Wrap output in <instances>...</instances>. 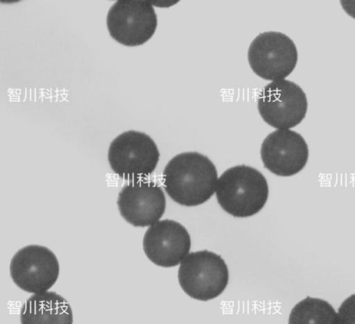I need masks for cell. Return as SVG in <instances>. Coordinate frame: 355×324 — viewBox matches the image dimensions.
<instances>
[{
    "label": "cell",
    "instance_id": "1",
    "mask_svg": "<svg viewBox=\"0 0 355 324\" xmlns=\"http://www.w3.org/2000/svg\"><path fill=\"white\" fill-rule=\"evenodd\" d=\"M218 173L213 162L198 152L173 157L162 173L164 189L175 203L187 207L208 201L215 192Z\"/></svg>",
    "mask_w": 355,
    "mask_h": 324
},
{
    "label": "cell",
    "instance_id": "2",
    "mask_svg": "<svg viewBox=\"0 0 355 324\" xmlns=\"http://www.w3.org/2000/svg\"><path fill=\"white\" fill-rule=\"evenodd\" d=\"M215 191L220 207L240 218L258 213L268 197L266 178L257 169L244 164L225 170L218 178Z\"/></svg>",
    "mask_w": 355,
    "mask_h": 324
},
{
    "label": "cell",
    "instance_id": "3",
    "mask_svg": "<svg viewBox=\"0 0 355 324\" xmlns=\"http://www.w3.org/2000/svg\"><path fill=\"white\" fill-rule=\"evenodd\" d=\"M178 278L180 286L189 297L207 301L225 290L229 271L220 255L204 250L185 256L180 262Z\"/></svg>",
    "mask_w": 355,
    "mask_h": 324
},
{
    "label": "cell",
    "instance_id": "4",
    "mask_svg": "<svg viewBox=\"0 0 355 324\" xmlns=\"http://www.w3.org/2000/svg\"><path fill=\"white\" fill-rule=\"evenodd\" d=\"M159 153L153 139L144 133L129 130L111 142L108 161L119 177L134 180L153 173L159 162Z\"/></svg>",
    "mask_w": 355,
    "mask_h": 324
},
{
    "label": "cell",
    "instance_id": "5",
    "mask_svg": "<svg viewBox=\"0 0 355 324\" xmlns=\"http://www.w3.org/2000/svg\"><path fill=\"white\" fill-rule=\"evenodd\" d=\"M308 103L306 94L295 83L274 80L263 87L257 98V108L263 120L278 129L298 125L305 117Z\"/></svg>",
    "mask_w": 355,
    "mask_h": 324
},
{
    "label": "cell",
    "instance_id": "6",
    "mask_svg": "<svg viewBox=\"0 0 355 324\" xmlns=\"http://www.w3.org/2000/svg\"><path fill=\"white\" fill-rule=\"evenodd\" d=\"M298 59L293 41L276 31L259 33L250 44L248 60L252 71L267 80H279L290 75Z\"/></svg>",
    "mask_w": 355,
    "mask_h": 324
},
{
    "label": "cell",
    "instance_id": "7",
    "mask_svg": "<svg viewBox=\"0 0 355 324\" xmlns=\"http://www.w3.org/2000/svg\"><path fill=\"white\" fill-rule=\"evenodd\" d=\"M157 25V15L151 3L146 1H117L107 15L110 36L128 46L146 42L155 33Z\"/></svg>",
    "mask_w": 355,
    "mask_h": 324
},
{
    "label": "cell",
    "instance_id": "8",
    "mask_svg": "<svg viewBox=\"0 0 355 324\" xmlns=\"http://www.w3.org/2000/svg\"><path fill=\"white\" fill-rule=\"evenodd\" d=\"M60 264L55 255L40 245H28L13 255L10 274L21 290L31 293L48 291L56 282Z\"/></svg>",
    "mask_w": 355,
    "mask_h": 324
},
{
    "label": "cell",
    "instance_id": "9",
    "mask_svg": "<svg viewBox=\"0 0 355 324\" xmlns=\"http://www.w3.org/2000/svg\"><path fill=\"white\" fill-rule=\"evenodd\" d=\"M117 205L121 216L137 227L151 225L164 213L166 198L159 185L146 178L130 180L119 194Z\"/></svg>",
    "mask_w": 355,
    "mask_h": 324
},
{
    "label": "cell",
    "instance_id": "10",
    "mask_svg": "<svg viewBox=\"0 0 355 324\" xmlns=\"http://www.w3.org/2000/svg\"><path fill=\"white\" fill-rule=\"evenodd\" d=\"M260 153L264 167L279 176L297 173L309 157L308 145L303 137L289 129H278L268 134Z\"/></svg>",
    "mask_w": 355,
    "mask_h": 324
},
{
    "label": "cell",
    "instance_id": "11",
    "mask_svg": "<svg viewBox=\"0 0 355 324\" xmlns=\"http://www.w3.org/2000/svg\"><path fill=\"white\" fill-rule=\"evenodd\" d=\"M191 237L179 222L164 219L151 225L143 239L146 257L155 265L169 268L178 265L189 253Z\"/></svg>",
    "mask_w": 355,
    "mask_h": 324
},
{
    "label": "cell",
    "instance_id": "12",
    "mask_svg": "<svg viewBox=\"0 0 355 324\" xmlns=\"http://www.w3.org/2000/svg\"><path fill=\"white\" fill-rule=\"evenodd\" d=\"M21 323H72L73 313L68 301L54 291L33 293L21 307Z\"/></svg>",
    "mask_w": 355,
    "mask_h": 324
},
{
    "label": "cell",
    "instance_id": "13",
    "mask_svg": "<svg viewBox=\"0 0 355 324\" xmlns=\"http://www.w3.org/2000/svg\"><path fill=\"white\" fill-rule=\"evenodd\" d=\"M289 323H338L340 317L326 300L307 296L292 309Z\"/></svg>",
    "mask_w": 355,
    "mask_h": 324
}]
</instances>
